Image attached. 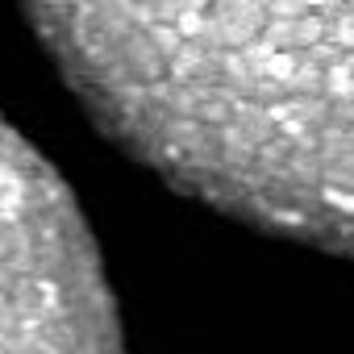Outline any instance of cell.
Listing matches in <instances>:
<instances>
[{
  "mask_svg": "<svg viewBox=\"0 0 354 354\" xmlns=\"http://www.w3.org/2000/svg\"><path fill=\"white\" fill-rule=\"evenodd\" d=\"M88 113L242 221L354 254V0H26Z\"/></svg>",
  "mask_w": 354,
  "mask_h": 354,
  "instance_id": "1",
  "label": "cell"
},
{
  "mask_svg": "<svg viewBox=\"0 0 354 354\" xmlns=\"http://www.w3.org/2000/svg\"><path fill=\"white\" fill-rule=\"evenodd\" d=\"M0 354H125L88 225L0 117Z\"/></svg>",
  "mask_w": 354,
  "mask_h": 354,
  "instance_id": "2",
  "label": "cell"
}]
</instances>
